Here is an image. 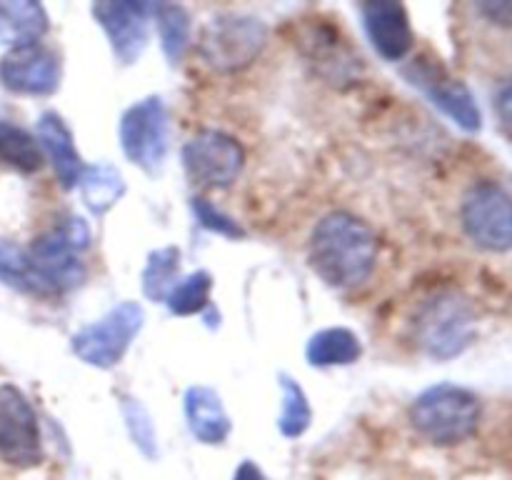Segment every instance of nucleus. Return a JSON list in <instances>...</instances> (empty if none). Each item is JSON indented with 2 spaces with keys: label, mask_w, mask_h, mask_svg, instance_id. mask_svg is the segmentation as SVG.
<instances>
[{
  "label": "nucleus",
  "mask_w": 512,
  "mask_h": 480,
  "mask_svg": "<svg viewBox=\"0 0 512 480\" xmlns=\"http://www.w3.org/2000/svg\"><path fill=\"white\" fill-rule=\"evenodd\" d=\"M310 268L330 288H355L378 263V235L358 215L335 210L320 218L308 245Z\"/></svg>",
  "instance_id": "f257e3e1"
},
{
  "label": "nucleus",
  "mask_w": 512,
  "mask_h": 480,
  "mask_svg": "<svg viewBox=\"0 0 512 480\" xmlns=\"http://www.w3.org/2000/svg\"><path fill=\"white\" fill-rule=\"evenodd\" d=\"M410 425L420 438L433 445H458L475 435L483 405L478 395L453 383H440L423 390L408 410Z\"/></svg>",
  "instance_id": "f03ea898"
},
{
  "label": "nucleus",
  "mask_w": 512,
  "mask_h": 480,
  "mask_svg": "<svg viewBox=\"0 0 512 480\" xmlns=\"http://www.w3.org/2000/svg\"><path fill=\"white\" fill-rule=\"evenodd\" d=\"M268 43V28L245 13H220L203 25L198 55L215 73H238L260 58Z\"/></svg>",
  "instance_id": "7ed1b4c3"
},
{
  "label": "nucleus",
  "mask_w": 512,
  "mask_h": 480,
  "mask_svg": "<svg viewBox=\"0 0 512 480\" xmlns=\"http://www.w3.org/2000/svg\"><path fill=\"white\" fill-rule=\"evenodd\" d=\"M143 325V305L135 300H125V303L110 308L103 318L80 328L70 340V348H73L75 358L83 360L90 368H115L125 358Z\"/></svg>",
  "instance_id": "20e7f679"
},
{
  "label": "nucleus",
  "mask_w": 512,
  "mask_h": 480,
  "mask_svg": "<svg viewBox=\"0 0 512 480\" xmlns=\"http://www.w3.org/2000/svg\"><path fill=\"white\" fill-rule=\"evenodd\" d=\"M120 145L130 163L155 175L168 155V110L160 95H148L130 105L120 118Z\"/></svg>",
  "instance_id": "39448f33"
},
{
  "label": "nucleus",
  "mask_w": 512,
  "mask_h": 480,
  "mask_svg": "<svg viewBox=\"0 0 512 480\" xmlns=\"http://www.w3.org/2000/svg\"><path fill=\"white\" fill-rule=\"evenodd\" d=\"M465 235L490 253L512 250V198L495 183H478L460 205Z\"/></svg>",
  "instance_id": "423d86ee"
},
{
  "label": "nucleus",
  "mask_w": 512,
  "mask_h": 480,
  "mask_svg": "<svg viewBox=\"0 0 512 480\" xmlns=\"http://www.w3.org/2000/svg\"><path fill=\"white\" fill-rule=\"evenodd\" d=\"M183 168L198 188H228L245 168V150L223 130H200L185 143Z\"/></svg>",
  "instance_id": "0eeeda50"
},
{
  "label": "nucleus",
  "mask_w": 512,
  "mask_h": 480,
  "mask_svg": "<svg viewBox=\"0 0 512 480\" xmlns=\"http://www.w3.org/2000/svg\"><path fill=\"white\" fill-rule=\"evenodd\" d=\"M0 460L28 470L43 460L38 413L15 385H0Z\"/></svg>",
  "instance_id": "6e6552de"
},
{
  "label": "nucleus",
  "mask_w": 512,
  "mask_h": 480,
  "mask_svg": "<svg viewBox=\"0 0 512 480\" xmlns=\"http://www.w3.org/2000/svg\"><path fill=\"white\" fill-rule=\"evenodd\" d=\"M473 338V305L460 295H440L418 320V340L433 358H455L473 343Z\"/></svg>",
  "instance_id": "1a4fd4ad"
},
{
  "label": "nucleus",
  "mask_w": 512,
  "mask_h": 480,
  "mask_svg": "<svg viewBox=\"0 0 512 480\" xmlns=\"http://www.w3.org/2000/svg\"><path fill=\"white\" fill-rule=\"evenodd\" d=\"M78 253L80 250L68 238L63 225L33 240L28 258L35 278H38L40 293H68V290L80 288L85 283L88 270H85V263Z\"/></svg>",
  "instance_id": "9d476101"
},
{
  "label": "nucleus",
  "mask_w": 512,
  "mask_h": 480,
  "mask_svg": "<svg viewBox=\"0 0 512 480\" xmlns=\"http://www.w3.org/2000/svg\"><path fill=\"white\" fill-rule=\"evenodd\" d=\"M405 75L410 78V83L418 85L440 110H443L448 118H453L468 133H475L483 125L480 118V108L475 103L473 93L468 90V85L460 83L458 78H450L448 70L440 68L435 60L430 58H418L410 63V68L405 70Z\"/></svg>",
  "instance_id": "9b49d317"
},
{
  "label": "nucleus",
  "mask_w": 512,
  "mask_h": 480,
  "mask_svg": "<svg viewBox=\"0 0 512 480\" xmlns=\"http://www.w3.org/2000/svg\"><path fill=\"white\" fill-rule=\"evenodd\" d=\"M0 83L18 95H53L60 85V58L45 45L13 48L0 58Z\"/></svg>",
  "instance_id": "f8f14e48"
},
{
  "label": "nucleus",
  "mask_w": 512,
  "mask_h": 480,
  "mask_svg": "<svg viewBox=\"0 0 512 480\" xmlns=\"http://www.w3.org/2000/svg\"><path fill=\"white\" fill-rule=\"evenodd\" d=\"M153 5L105 0L90 8L93 18L105 30L113 55L123 65H133L148 45V13Z\"/></svg>",
  "instance_id": "ddd939ff"
},
{
  "label": "nucleus",
  "mask_w": 512,
  "mask_h": 480,
  "mask_svg": "<svg viewBox=\"0 0 512 480\" xmlns=\"http://www.w3.org/2000/svg\"><path fill=\"white\" fill-rule=\"evenodd\" d=\"M360 13H363L365 33H368L370 43L378 50L380 58L395 63V60H403L413 50L415 35L413 28H410L405 5L373 0V3H365Z\"/></svg>",
  "instance_id": "4468645a"
},
{
  "label": "nucleus",
  "mask_w": 512,
  "mask_h": 480,
  "mask_svg": "<svg viewBox=\"0 0 512 480\" xmlns=\"http://www.w3.org/2000/svg\"><path fill=\"white\" fill-rule=\"evenodd\" d=\"M38 143L43 155L53 163L58 183L65 190L75 188L83 173V160H80L78 148H75L73 133H70L68 123L60 118L58 113H43L38 120Z\"/></svg>",
  "instance_id": "2eb2a0df"
},
{
  "label": "nucleus",
  "mask_w": 512,
  "mask_h": 480,
  "mask_svg": "<svg viewBox=\"0 0 512 480\" xmlns=\"http://www.w3.org/2000/svg\"><path fill=\"white\" fill-rule=\"evenodd\" d=\"M185 420L195 440L205 445H223L228 440L233 423L223 400L208 385H193L185 393Z\"/></svg>",
  "instance_id": "dca6fc26"
},
{
  "label": "nucleus",
  "mask_w": 512,
  "mask_h": 480,
  "mask_svg": "<svg viewBox=\"0 0 512 480\" xmlns=\"http://www.w3.org/2000/svg\"><path fill=\"white\" fill-rule=\"evenodd\" d=\"M48 28V13L40 3L0 0V43L10 50L40 43Z\"/></svg>",
  "instance_id": "f3484780"
},
{
  "label": "nucleus",
  "mask_w": 512,
  "mask_h": 480,
  "mask_svg": "<svg viewBox=\"0 0 512 480\" xmlns=\"http://www.w3.org/2000/svg\"><path fill=\"white\" fill-rule=\"evenodd\" d=\"M308 363L315 368H330V365H350L363 355V343L350 328L335 325L315 333L308 340Z\"/></svg>",
  "instance_id": "a211bd4d"
},
{
  "label": "nucleus",
  "mask_w": 512,
  "mask_h": 480,
  "mask_svg": "<svg viewBox=\"0 0 512 480\" xmlns=\"http://www.w3.org/2000/svg\"><path fill=\"white\" fill-rule=\"evenodd\" d=\"M78 188L90 213L105 215L125 195V180L115 165L95 163L85 165L83 173H80Z\"/></svg>",
  "instance_id": "6ab92c4d"
},
{
  "label": "nucleus",
  "mask_w": 512,
  "mask_h": 480,
  "mask_svg": "<svg viewBox=\"0 0 512 480\" xmlns=\"http://www.w3.org/2000/svg\"><path fill=\"white\" fill-rule=\"evenodd\" d=\"M43 150L40 143L20 125L0 120V163L18 173H38L43 168Z\"/></svg>",
  "instance_id": "aec40b11"
},
{
  "label": "nucleus",
  "mask_w": 512,
  "mask_h": 480,
  "mask_svg": "<svg viewBox=\"0 0 512 480\" xmlns=\"http://www.w3.org/2000/svg\"><path fill=\"white\" fill-rule=\"evenodd\" d=\"M153 15L155 25H158L160 45H163L165 58L170 60V65H178L190 45V33H193L188 10L183 5L160 3L153 5Z\"/></svg>",
  "instance_id": "412c9836"
},
{
  "label": "nucleus",
  "mask_w": 512,
  "mask_h": 480,
  "mask_svg": "<svg viewBox=\"0 0 512 480\" xmlns=\"http://www.w3.org/2000/svg\"><path fill=\"white\" fill-rule=\"evenodd\" d=\"M180 280V250L175 245L153 250L143 268V293L150 300H165Z\"/></svg>",
  "instance_id": "4be33fe9"
},
{
  "label": "nucleus",
  "mask_w": 512,
  "mask_h": 480,
  "mask_svg": "<svg viewBox=\"0 0 512 480\" xmlns=\"http://www.w3.org/2000/svg\"><path fill=\"white\" fill-rule=\"evenodd\" d=\"M280 390H283V410H280L278 428L285 438H300L310 428L313 410H310L308 395L288 375H280Z\"/></svg>",
  "instance_id": "5701e85b"
},
{
  "label": "nucleus",
  "mask_w": 512,
  "mask_h": 480,
  "mask_svg": "<svg viewBox=\"0 0 512 480\" xmlns=\"http://www.w3.org/2000/svg\"><path fill=\"white\" fill-rule=\"evenodd\" d=\"M210 290H213V275L208 270H195V273L178 280L165 303L173 315H195L208 305Z\"/></svg>",
  "instance_id": "b1692460"
},
{
  "label": "nucleus",
  "mask_w": 512,
  "mask_h": 480,
  "mask_svg": "<svg viewBox=\"0 0 512 480\" xmlns=\"http://www.w3.org/2000/svg\"><path fill=\"white\" fill-rule=\"evenodd\" d=\"M0 280L8 285H13V288H18V290L40 293L38 278H35L28 253L3 238H0Z\"/></svg>",
  "instance_id": "393cba45"
},
{
  "label": "nucleus",
  "mask_w": 512,
  "mask_h": 480,
  "mask_svg": "<svg viewBox=\"0 0 512 480\" xmlns=\"http://www.w3.org/2000/svg\"><path fill=\"white\" fill-rule=\"evenodd\" d=\"M120 410H123L130 438L138 445L140 453H143L145 458H158V435H155V425L153 420H150V413L145 410V405L140 403L138 398L125 395L123 403H120Z\"/></svg>",
  "instance_id": "a878e982"
},
{
  "label": "nucleus",
  "mask_w": 512,
  "mask_h": 480,
  "mask_svg": "<svg viewBox=\"0 0 512 480\" xmlns=\"http://www.w3.org/2000/svg\"><path fill=\"white\" fill-rule=\"evenodd\" d=\"M190 208H193L195 218L203 228L213 230L218 235H228V238H245V230L235 223L233 218H228L225 213H220L213 203H208V198L203 195H193L190 198Z\"/></svg>",
  "instance_id": "bb28decb"
},
{
  "label": "nucleus",
  "mask_w": 512,
  "mask_h": 480,
  "mask_svg": "<svg viewBox=\"0 0 512 480\" xmlns=\"http://www.w3.org/2000/svg\"><path fill=\"white\" fill-rule=\"evenodd\" d=\"M495 110H498L503 130L512 138V78L505 80L498 88V95H495Z\"/></svg>",
  "instance_id": "cd10ccee"
},
{
  "label": "nucleus",
  "mask_w": 512,
  "mask_h": 480,
  "mask_svg": "<svg viewBox=\"0 0 512 480\" xmlns=\"http://www.w3.org/2000/svg\"><path fill=\"white\" fill-rule=\"evenodd\" d=\"M233 480H268V475L260 470V465H255L253 460H243V463L235 468Z\"/></svg>",
  "instance_id": "c85d7f7f"
}]
</instances>
